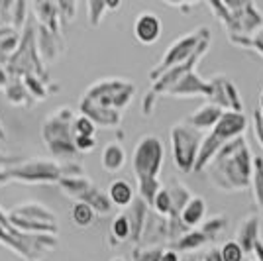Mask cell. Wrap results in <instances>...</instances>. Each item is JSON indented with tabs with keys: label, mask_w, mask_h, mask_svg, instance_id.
Wrapping results in <instances>:
<instances>
[{
	"label": "cell",
	"mask_w": 263,
	"mask_h": 261,
	"mask_svg": "<svg viewBox=\"0 0 263 261\" xmlns=\"http://www.w3.org/2000/svg\"><path fill=\"white\" fill-rule=\"evenodd\" d=\"M81 112L87 116V118L92 120L95 126H102V128H114L120 124V110L114 108H104V106H99L95 102H90L87 98H81V104H79Z\"/></svg>",
	"instance_id": "obj_11"
},
{
	"label": "cell",
	"mask_w": 263,
	"mask_h": 261,
	"mask_svg": "<svg viewBox=\"0 0 263 261\" xmlns=\"http://www.w3.org/2000/svg\"><path fill=\"white\" fill-rule=\"evenodd\" d=\"M259 216H248L238 228V236H236V241L241 246L243 253H252L253 244L259 239Z\"/></svg>",
	"instance_id": "obj_18"
},
{
	"label": "cell",
	"mask_w": 263,
	"mask_h": 261,
	"mask_svg": "<svg viewBox=\"0 0 263 261\" xmlns=\"http://www.w3.org/2000/svg\"><path fill=\"white\" fill-rule=\"evenodd\" d=\"M24 83L28 85V90H30L32 95H35L37 98H44V97H45L44 87H42V83L37 81V77H35V75H32V73L24 75Z\"/></svg>",
	"instance_id": "obj_35"
},
{
	"label": "cell",
	"mask_w": 263,
	"mask_h": 261,
	"mask_svg": "<svg viewBox=\"0 0 263 261\" xmlns=\"http://www.w3.org/2000/svg\"><path fill=\"white\" fill-rule=\"evenodd\" d=\"M209 236L202 232V230H193L189 228L185 234H181L179 238L175 239V248H179L181 251H191V250H198L200 246H204L209 241Z\"/></svg>",
	"instance_id": "obj_21"
},
{
	"label": "cell",
	"mask_w": 263,
	"mask_h": 261,
	"mask_svg": "<svg viewBox=\"0 0 263 261\" xmlns=\"http://www.w3.org/2000/svg\"><path fill=\"white\" fill-rule=\"evenodd\" d=\"M8 85V75H6V71L0 67V87H6Z\"/></svg>",
	"instance_id": "obj_44"
},
{
	"label": "cell",
	"mask_w": 263,
	"mask_h": 261,
	"mask_svg": "<svg viewBox=\"0 0 263 261\" xmlns=\"http://www.w3.org/2000/svg\"><path fill=\"white\" fill-rule=\"evenodd\" d=\"M95 216H97L95 208L87 204L85 200H75V204L71 207V220L79 228H88L95 222Z\"/></svg>",
	"instance_id": "obj_22"
},
{
	"label": "cell",
	"mask_w": 263,
	"mask_h": 261,
	"mask_svg": "<svg viewBox=\"0 0 263 261\" xmlns=\"http://www.w3.org/2000/svg\"><path fill=\"white\" fill-rule=\"evenodd\" d=\"M53 2L67 18H73L75 16V0H53Z\"/></svg>",
	"instance_id": "obj_38"
},
{
	"label": "cell",
	"mask_w": 263,
	"mask_h": 261,
	"mask_svg": "<svg viewBox=\"0 0 263 261\" xmlns=\"http://www.w3.org/2000/svg\"><path fill=\"white\" fill-rule=\"evenodd\" d=\"M110 234H112V238L116 239V244L130 239V222H128V216H126V214H118V216L112 220Z\"/></svg>",
	"instance_id": "obj_27"
},
{
	"label": "cell",
	"mask_w": 263,
	"mask_h": 261,
	"mask_svg": "<svg viewBox=\"0 0 263 261\" xmlns=\"http://www.w3.org/2000/svg\"><path fill=\"white\" fill-rule=\"evenodd\" d=\"M159 261H183L181 259V255H179V251L177 250H163L161 251V257H159Z\"/></svg>",
	"instance_id": "obj_40"
},
{
	"label": "cell",
	"mask_w": 263,
	"mask_h": 261,
	"mask_svg": "<svg viewBox=\"0 0 263 261\" xmlns=\"http://www.w3.org/2000/svg\"><path fill=\"white\" fill-rule=\"evenodd\" d=\"M259 110H263V90L259 92Z\"/></svg>",
	"instance_id": "obj_45"
},
{
	"label": "cell",
	"mask_w": 263,
	"mask_h": 261,
	"mask_svg": "<svg viewBox=\"0 0 263 261\" xmlns=\"http://www.w3.org/2000/svg\"><path fill=\"white\" fill-rule=\"evenodd\" d=\"M110 261H126L124 257H114V259H110Z\"/></svg>",
	"instance_id": "obj_46"
},
{
	"label": "cell",
	"mask_w": 263,
	"mask_h": 261,
	"mask_svg": "<svg viewBox=\"0 0 263 261\" xmlns=\"http://www.w3.org/2000/svg\"><path fill=\"white\" fill-rule=\"evenodd\" d=\"M167 191H169V196H171V204H173V210H171V216H179V212L183 210L186 202L191 200V191L186 189L183 183H179V181H173V185L167 187Z\"/></svg>",
	"instance_id": "obj_24"
},
{
	"label": "cell",
	"mask_w": 263,
	"mask_h": 261,
	"mask_svg": "<svg viewBox=\"0 0 263 261\" xmlns=\"http://www.w3.org/2000/svg\"><path fill=\"white\" fill-rule=\"evenodd\" d=\"M136 95V85L130 81H122V79H102L99 83L90 85L83 98H87L90 102L104 106V108L122 110L128 106L132 98Z\"/></svg>",
	"instance_id": "obj_3"
},
{
	"label": "cell",
	"mask_w": 263,
	"mask_h": 261,
	"mask_svg": "<svg viewBox=\"0 0 263 261\" xmlns=\"http://www.w3.org/2000/svg\"><path fill=\"white\" fill-rule=\"evenodd\" d=\"M248 128V118L236 112V110H224L222 116L218 118V122L212 126V130H209L210 134H214L222 143L230 142L234 138H238L243 134V130Z\"/></svg>",
	"instance_id": "obj_8"
},
{
	"label": "cell",
	"mask_w": 263,
	"mask_h": 261,
	"mask_svg": "<svg viewBox=\"0 0 263 261\" xmlns=\"http://www.w3.org/2000/svg\"><path fill=\"white\" fill-rule=\"evenodd\" d=\"M134 35L143 45L155 44L161 35V20L152 12H143L134 22Z\"/></svg>",
	"instance_id": "obj_12"
},
{
	"label": "cell",
	"mask_w": 263,
	"mask_h": 261,
	"mask_svg": "<svg viewBox=\"0 0 263 261\" xmlns=\"http://www.w3.org/2000/svg\"><path fill=\"white\" fill-rule=\"evenodd\" d=\"M95 130H97V126L85 114L73 118V138L75 136H95Z\"/></svg>",
	"instance_id": "obj_31"
},
{
	"label": "cell",
	"mask_w": 263,
	"mask_h": 261,
	"mask_svg": "<svg viewBox=\"0 0 263 261\" xmlns=\"http://www.w3.org/2000/svg\"><path fill=\"white\" fill-rule=\"evenodd\" d=\"M204 216H206V200L202 196H191V200L179 212V218L186 228L200 226L204 222Z\"/></svg>",
	"instance_id": "obj_16"
},
{
	"label": "cell",
	"mask_w": 263,
	"mask_h": 261,
	"mask_svg": "<svg viewBox=\"0 0 263 261\" xmlns=\"http://www.w3.org/2000/svg\"><path fill=\"white\" fill-rule=\"evenodd\" d=\"M73 142H75L77 152H81V153H88L95 145H97L95 136H75V138H73Z\"/></svg>",
	"instance_id": "obj_36"
},
{
	"label": "cell",
	"mask_w": 263,
	"mask_h": 261,
	"mask_svg": "<svg viewBox=\"0 0 263 261\" xmlns=\"http://www.w3.org/2000/svg\"><path fill=\"white\" fill-rule=\"evenodd\" d=\"M126 150L122 147V143L118 142H110L102 147V153H100V163H102V169L106 173H116L120 171L122 167L126 165Z\"/></svg>",
	"instance_id": "obj_17"
},
{
	"label": "cell",
	"mask_w": 263,
	"mask_h": 261,
	"mask_svg": "<svg viewBox=\"0 0 263 261\" xmlns=\"http://www.w3.org/2000/svg\"><path fill=\"white\" fill-rule=\"evenodd\" d=\"M212 83H204L202 79H198V75L191 69L185 75L177 81L173 87L167 92L173 97H195V95H204V97H212Z\"/></svg>",
	"instance_id": "obj_10"
},
{
	"label": "cell",
	"mask_w": 263,
	"mask_h": 261,
	"mask_svg": "<svg viewBox=\"0 0 263 261\" xmlns=\"http://www.w3.org/2000/svg\"><path fill=\"white\" fill-rule=\"evenodd\" d=\"M6 97L12 104H22L24 100H28V88L22 85H6Z\"/></svg>",
	"instance_id": "obj_33"
},
{
	"label": "cell",
	"mask_w": 263,
	"mask_h": 261,
	"mask_svg": "<svg viewBox=\"0 0 263 261\" xmlns=\"http://www.w3.org/2000/svg\"><path fill=\"white\" fill-rule=\"evenodd\" d=\"M250 185L253 187V198H255V204H257V208H259V212H261L263 216V157H253Z\"/></svg>",
	"instance_id": "obj_23"
},
{
	"label": "cell",
	"mask_w": 263,
	"mask_h": 261,
	"mask_svg": "<svg viewBox=\"0 0 263 261\" xmlns=\"http://www.w3.org/2000/svg\"><path fill=\"white\" fill-rule=\"evenodd\" d=\"M220 2H224V6H228L232 10H241V8H246L248 4H252V0H220Z\"/></svg>",
	"instance_id": "obj_39"
},
{
	"label": "cell",
	"mask_w": 263,
	"mask_h": 261,
	"mask_svg": "<svg viewBox=\"0 0 263 261\" xmlns=\"http://www.w3.org/2000/svg\"><path fill=\"white\" fill-rule=\"evenodd\" d=\"M185 2H197V0H185Z\"/></svg>",
	"instance_id": "obj_47"
},
{
	"label": "cell",
	"mask_w": 263,
	"mask_h": 261,
	"mask_svg": "<svg viewBox=\"0 0 263 261\" xmlns=\"http://www.w3.org/2000/svg\"><path fill=\"white\" fill-rule=\"evenodd\" d=\"M81 200H85L87 204H90V207L95 208V212L97 214H108L110 208H112V202H110L108 195H104L100 189H97V187L92 185L90 189H88V193Z\"/></svg>",
	"instance_id": "obj_25"
},
{
	"label": "cell",
	"mask_w": 263,
	"mask_h": 261,
	"mask_svg": "<svg viewBox=\"0 0 263 261\" xmlns=\"http://www.w3.org/2000/svg\"><path fill=\"white\" fill-rule=\"evenodd\" d=\"M63 177V167L57 165L55 161H47V159H33V161H26L16 167L6 169L0 175V185L4 181H24V183H32V185H40V183H53Z\"/></svg>",
	"instance_id": "obj_6"
},
{
	"label": "cell",
	"mask_w": 263,
	"mask_h": 261,
	"mask_svg": "<svg viewBox=\"0 0 263 261\" xmlns=\"http://www.w3.org/2000/svg\"><path fill=\"white\" fill-rule=\"evenodd\" d=\"M165 161L163 142L157 136H143L134 147L132 169L136 179H157Z\"/></svg>",
	"instance_id": "obj_5"
},
{
	"label": "cell",
	"mask_w": 263,
	"mask_h": 261,
	"mask_svg": "<svg viewBox=\"0 0 263 261\" xmlns=\"http://www.w3.org/2000/svg\"><path fill=\"white\" fill-rule=\"evenodd\" d=\"M30 261H37V259H30Z\"/></svg>",
	"instance_id": "obj_48"
},
{
	"label": "cell",
	"mask_w": 263,
	"mask_h": 261,
	"mask_svg": "<svg viewBox=\"0 0 263 261\" xmlns=\"http://www.w3.org/2000/svg\"><path fill=\"white\" fill-rule=\"evenodd\" d=\"M161 246H136L132 251V261H159Z\"/></svg>",
	"instance_id": "obj_28"
},
{
	"label": "cell",
	"mask_w": 263,
	"mask_h": 261,
	"mask_svg": "<svg viewBox=\"0 0 263 261\" xmlns=\"http://www.w3.org/2000/svg\"><path fill=\"white\" fill-rule=\"evenodd\" d=\"M12 216L24 218L30 222H42V224H55V214L51 208L44 207L40 202H22L18 207H14L8 212Z\"/></svg>",
	"instance_id": "obj_14"
},
{
	"label": "cell",
	"mask_w": 263,
	"mask_h": 261,
	"mask_svg": "<svg viewBox=\"0 0 263 261\" xmlns=\"http://www.w3.org/2000/svg\"><path fill=\"white\" fill-rule=\"evenodd\" d=\"M255 261H257V259H255Z\"/></svg>",
	"instance_id": "obj_49"
},
{
	"label": "cell",
	"mask_w": 263,
	"mask_h": 261,
	"mask_svg": "<svg viewBox=\"0 0 263 261\" xmlns=\"http://www.w3.org/2000/svg\"><path fill=\"white\" fill-rule=\"evenodd\" d=\"M202 132L191 128L189 124H175L171 128V150H173V161L181 173H191L195 169Z\"/></svg>",
	"instance_id": "obj_4"
},
{
	"label": "cell",
	"mask_w": 263,
	"mask_h": 261,
	"mask_svg": "<svg viewBox=\"0 0 263 261\" xmlns=\"http://www.w3.org/2000/svg\"><path fill=\"white\" fill-rule=\"evenodd\" d=\"M204 40H209L206 28H200L198 32L186 33V35H183V38L175 40V44L167 49V53H165V57L161 59V63L152 71V81H155V79L161 75L163 71H167L169 67H175V65H179V63L186 61L191 55L197 51L198 45L202 44Z\"/></svg>",
	"instance_id": "obj_7"
},
{
	"label": "cell",
	"mask_w": 263,
	"mask_h": 261,
	"mask_svg": "<svg viewBox=\"0 0 263 261\" xmlns=\"http://www.w3.org/2000/svg\"><path fill=\"white\" fill-rule=\"evenodd\" d=\"M149 207L154 208V212L157 214H163V216H171V210H173V204H171V196H169V191L167 187H161L157 191V195L154 196L152 204Z\"/></svg>",
	"instance_id": "obj_26"
},
{
	"label": "cell",
	"mask_w": 263,
	"mask_h": 261,
	"mask_svg": "<svg viewBox=\"0 0 263 261\" xmlns=\"http://www.w3.org/2000/svg\"><path fill=\"white\" fill-rule=\"evenodd\" d=\"M220 255H222V261H243L246 259V253H243L241 246L236 241V239L226 241V244L220 248Z\"/></svg>",
	"instance_id": "obj_30"
},
{
	"label": "cell",
	"mask_w": 263,
	"mask_h": 261,
	"mask_svg": "<svg viewBox=\"0 0 263 261\" xmlns=\"http://www.w3.org/2000/svg\"><path fill=\"white\" fill-rule=\"evenodd\" d=\"M122 4V0H104V8L108 10H118Z\"/></svg>",
	"instance_id": "obj_43"
},
{
	"label": "cell",
	"mask_w": 263,
	"mask_h": 261,
	"mask_svg": "<svg viewBox=\"0 0 263 261\" xmlns=\"http://www.w3.org/2000/svg\"><path fill=\"white\" fill-rule=\"evenodd\" d=\"M209 175L220 191H246L252 181L253 157L243 136H238L220 147L210 159Z\"/></svg>",
	"instance_id": "obj_1"
},
{
	"label": "cell",
	"mask_w": 263,
	"mask_h": 261,
	"mask_svg": "<svg viewBox=\"0 0 263 261\" xmlns=\"http://www.w3.org/2000/svg\"><path fill=\"white\" fill-rule=\"evenodd\" d=\"M204 261H222V255H220L218 248H210V251L204 255Z\"/></svg>",
	"instance_id": "obj_41"
},
{
	"label": "cell",
	"mask_w": 263,
	"mask_h": 261,
	"mask_svg": "<svg viewBox=\"0 0 263 261\" xmlns=\"http://www.w3.org/2000/svg\"><path fill=\"white\" fill-rule=\"evenodd\" d=\"M165 239H169V220L163 214L149 210L138 246H161Z\"/></svg>",
	"instance_id": "obj_9"
},
{
	"label": "cell",
	"mask_w": 263,
	"mask_h": 261,
	"mask_svg": "<svg viewBox=\"0 0 263 261\" xmlns=\"http://www.w3.org/2000/svg\"><path fill=\"white\" fill-rule=\"evenodd\" d=\"M226 226H228V220H226V218H224V216H214V218H210L209 222H202V228H200V230H202V232H204V234L212 239L216 234H220L222 230L226 228Z\"/></svg>",
	"instance_id": "obj_32"
},
{
	"label": "cell",
	"mask_w": 263,
	"mask_h": 261,
	"mask_svg": "<svg viewBox=\"0 0 263 261\" xmlns=\"http://www.w3.org/2000/svg\"><path fill=\"white\" fill-rule=\"evenodd\" d=\"M57 183H59L61 191H63L67 196H73V198H77V200H81V198L88 193V189L92 187V181H90L88 177H85L83 173L63 175Z\"/></svg>",
	"instance_id": "obj_19"
},
{
	"label": "cell",
	"mask_w": 263,
	"mask_h": 261,
	"mask_svg": "<svg viewBox=\"0 0 263 261\" xmlns=\"http://www.w3.org/2000/svg\"><path fill=\"white\" fill-rule=\"evenodd\" d=\"M253 132H255L257 142L261 143L263 147V110L259 108H255V112H253Z\"/></svg>",
	"instance_id": "obj_37"
},
{
	"label": "cell",
	"mask_w": 263,
	"mask_h": 261,
	"mask_svg": "<svg viewBox=\"0 0 263 261\" xmlns=\"http://www.w3.org/2000/svg\"><path fill=\"white\" fill-rule=\"evenodd\" d=\"M106 195H108L112 207H118V208H128L132 204V200L136 198L134 189H132V185L126 179H116V181H112Z\"/></svg>",
	"instance_id": "obj_20"
},
{
	"label": "cell",
	"mask_w": 263,
	"mask_h": 261,
	"mask_svg": "<svg viewBox=\"0 0 263 261\" xmlns=\"http://www.w3.org/2000/svg\"><path fill=\"white\" fill-rule=\"evenodd\" d=\"M161 189L157 179H138V191H140V198L145 200L147 204H152L154 196L157 195V191Z\"/></svg>",
	"instance_id": "obj_29"
},
{
	"label": "cell",
	"mask_w": 263,
	"mask_h": 261,
	"mask_svg": "<svg viewBox=\"0 0 263 261\" xmlns=\"http://www.w3.org/2000/svg\"><path fill=\"white\" fill-rule=\"evenodd\" d=\"M147 212H149V204L145 200H142V198H134L132 204L128 207V212H124L128 216V222H130V239L136 241V244L140 241Z\"/></svg>",
	"instance_id": "obj_15"
},
{
	"label": "cell",
	"mask_w": 263,
	"mask_h": 261,
	"mask_svg": "<svg viewBox=\"0 0 263 261\" xmlns=\"http://www.w3.org/2000/svg\"><path fill=\"white\" fill-rule=\"evenodd\" d=\"M253 253H255V259L257 261H263V241H261V238L257 239L255 244H253Z\"/></svg>",
	"instance_id": "obj_42"
},
{
	"label": "cell",
	"mask_w": 263,
	"mask_h": 261,
	"mask_svg": "<svg viewBox=\"0 0 263 261\" xmlns=\"http://www.w3.org/2000/svg\"><path fill=\"white\" fill-rule=\"evenodd\" d=\"M224 108L214 104V102H204L198 110H195L193 114H189L185 118V124H189L191 128H195L198 132L212 130V126L218 122V118L222 116Z\"/></svg>",
	"instance_id": "obj_13"
},
{
	"label": "cell",
	"mask_w": 263,
	"mask_h": 261,
	"mask_svg": "<svg viewBox=\"0 0 263 261\" xmlns=\"http://www.w3.org/2000/svg\"><path fill=\"white\" fill-rule=\"evenodd\" d=\"M104 14V0H88V20L92 26H99Z\"/></svg>",
	"instance_id": "obj_34"
},
{
	"label": "cell",
	"mask_w": 263,
	"mask_h": 261,
	"mask_svg": "<svg viewBox=\"0 0 263 261\" xmlns=\"http://www.w3.org/2000/svg\"><path fill=\"white\" fill-rule=\"evenodd\" d=\"M73 118L75 114L71 108H59L45 118L42 136L45 145L53 153H65V155L77 153L73 142Z\"/></svg>",
	"instance_id": "obj_2"
}]
</instances>
